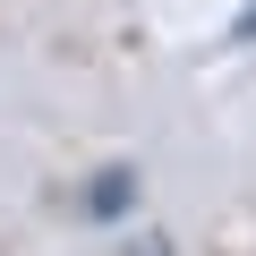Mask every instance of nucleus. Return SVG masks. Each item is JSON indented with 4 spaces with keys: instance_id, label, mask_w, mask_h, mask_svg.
I'll use <instances>...</instances> for the list:
<instances>
[{
    "instance_id": "nucleus-1",
    "label": "nucleus",
    "mask_w": 256,
    "mask_h": 256,
    "mask_svg": "<svg viewBox=\"0 0 256 256\" xmlns=\"http://www.w3.org/2000/svg\"><path fill=\"white\" fill-rule=\"evenodd\" d=\"M94 222H120V214H137V171H94V188L77 196Z\"/></svg>"
}]
</instances>
